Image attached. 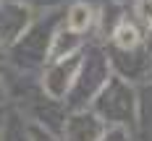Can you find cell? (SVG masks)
I'll return each mask as SVG.
<instances>
[{
	"label": "cell",
	"mask_w": 152,
	"mask_h": 141,
	"mask_svg": "<svg viewBox=\"0 0 152 141\" xmlns=\"http://www.w3.org/2000/svg\"><path fill=\"white\" fill-rule=\"evenodd\" d=\"M79 45H81V39H79V34L76 31H58L55 37H53V47H50V60L58 63L63 60L66 55H71L74 50H79Z\"/></svg>",
	"instance_id": "6da1fadb"
},
{
	"label": "cell",
	"mask_w": 152,
	"mask_h": 141,
	"mask_svg": "<svg viewBox=\"0 0 152 141\" xmlns=\"http://www.w3.org/2000/svg\"><path fill=\"white\" fill-rule=\"evenodd\" d=\"M92 8L87 3H74L71 8H68V16H66V24H68V29L71 31H87L92 26Z\"/></svg>",
	"instance_id": "7a4b0ae2"
},
{
	"label": "cell",
	"mask_w": 152,
	"mask_h": 141,
	"mask_svg": "<svg viewBox=\"0 0 152 141\" xmlns=\"http://www.w3.org/2000/svg\"><path fill=\"white\" fill-rule=\"evenodd\" d=\"M139 29L134 26V24H129V21H121L118 24V29L113 31V42L121 47V50H134V47L139 45Z\"/></svg>",
	"instance_id": "3957f363"
},
{
	"label": "cell",
	"mask_w": 152,
	"mask_h": 141,
	"mask_svg": "<svg viewBox=\"0 0 152 141\" xmlns=\"http://www.w3.org/2000/svg\"><path fill=\"white\" fill-rule=\"evenodd\" d=\"M134 13L139 16V21H142L144 26H152V0H137Z\"/></svg>",
	"instance_id": "277c9868"
}]
</instances>
